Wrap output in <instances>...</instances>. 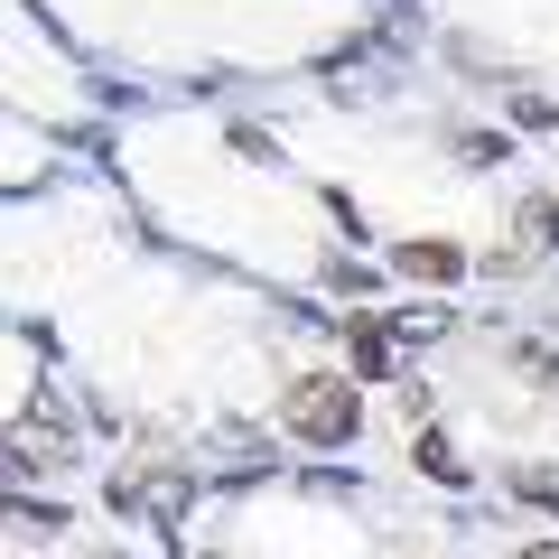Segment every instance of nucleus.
I'll return each instance as SVG.
<instances>
[{
    "instance_id": "1",
    "label": "nucleus",
    "mask_w": 559,
    "mask_h": 559,
    "mask_svg": "<svg viewBox=\"0 0 559 559\" xmlns=\"http://www.w3.org/2000/svg\"><path fill=\"white\" fill-rule=\"evenodd\" d=\"M355 382L345 373H308V382H289V439H308V448H345L355 439Z\"/></svg>"
},
{
    "instance_id": "2",
    "label": "nucleus",
    "mask_w": 559,
    "mask_h": 559,
    "mask_svg": "<svg viewBox=\"0 0 559 559\" xmlns=\"http://www.w3.org/2000/svg\"><path fill=\"white\" fill-rule=\"evenodd\" d=\"M345 355H355V373H392V326L345 318Z\"/></svg>"
},
{
    "instance_id": "3",
    "label": "nucleus",
    "mask_w": 559,
    "mask_h": 559,
    "mask_svg": "<svg viewBox=\"0 0 559 559\" xmlns=\"http://www.w3.org/2000/svg\"><path fill=\"white\" fill-rule=\"evenodd\" d=\"M457 242H401V271H411V280H457Z\"/></svg>"
},
{
    "instance_id": "4",
    "label": "nucleus",
    "mask_w": 559,
    "mask_h": 559,
    "mask_svg": "<svg viewBox=\"0 0 559 559\" xmlns=\"http://www.w3.org/2000/svg\"><path fill=\"white\" fill-rule=\"evenodd\" d=\"M411 466H419V476H439V485H466V466H457V448H448L439 429H419V439H411Z\"/></svg>"
},
{
    "instance_id": "5",
    "label": "nucleus",
    "mask_w": 559,
    "mask_h": 559,
    "mask_svg": "<svg viewBox=\"0 0 559 559\" xmlns=\"http://www.w3.org/2000/svg\"><path fill=\"white\" fill-rule=\"evenodd\" d=\"M522 234H532V242H559V205L532 197V205H522Z\"/></svg>"
},
{
    "instance_id": "6",
    "label": "nucleus",
    "mask_w": 559,
    "mask_h": 559,
    "mask_svg": "<svg viewBox=\"0 0 559 559\" xmlns=\"http://www.w3.org/2000/svg\"><path fill=\"white\" fill-rule=\"evenodd\" d=\"M513 495H532V503H559V466H522V476H513Z\"/></svg>"
},
{
    "instance_id": "7",
    "label": "nucleus",
    "mask_w": 559,
    "mask_h": 559,
    "mask_svg": "<svg viewBox=\"0 0 559 559\" xmlns=\"http://www.w3.org/2000/svg\"><path fill=\"white\" fill-rule=\"evenodd\" d=\"M522 559H559V540H532V550H522Z\"/></svg>"
}]
</instances>
